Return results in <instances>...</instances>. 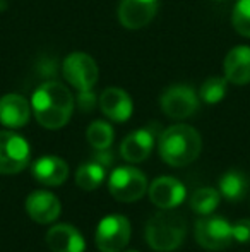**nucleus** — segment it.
I'll return each mask as SVG.
<instances>
[{"mask_svg": "<svg viewBox=\"0 0 250 252\" xmlns=\"http://www.w3.org/2000/svg\"><path fill=\"white\" fill-rule=\"evenodd\" d=\"M31 112L45 129H62L74 112V96L69 88L57 81H47L34 90L31 96Z\"/></svg>", "mask_w": 250, "mask_h": 252, "instance_id": "1", "label": "nucleus"}, {"mask_svg": "<svg viewBox=\"0 0 250 252\" xmlns=\"http://www.w3.org/2000/svg\"><path fill=\"white\" fill-rule=\"evenodd\" d=\"M160 156L167 165L180 168L194 163L202 150V139L194 127L185 124L168 127L160 136Z\"/></svg>", "mask_w": 250, "mask_h": 252, "instance_id": "2", "label": "nucleus"}, {"mask_svg": "<svg viewBox=\"0 0 250 252\" xmlns=\"http://www.w3.org/2000/svg\"><path fill=\"white\" fill-rule=\"evenodd\" d=\"M187 221L177 213H156L146 225V240L151 249L171 252L184 244Z\"/></svg>", "mask_w": 250, "mask_h": 252, "instance_id": "3", "label": "nucleus"}, {"mask_svg": "<svg viewBox=\"0 0 250 252\" xmlns=\"http://www.w3.org/2000/svg\"><path fill=\"white\" fill-rule=\"evenodd\" d=\"M62 74L65 81L77 91H91L100 79L98 63L84 52H74L65 57L62 63Z\"/></svg>", "mask_w": 250, "mask_h": 252, "instance_id": "4", "label": "nucleus"}, {"mask_svg": "<svg viewBox=\"0 0 250 252\" xmlns=\"http://www.w3.org/2000/svg\"><path fill=\"white\" fill-rule=\"evenodd\" d=\"M31 150L23 136L0 130V175H16L29 165Z\"/></svg>", "mask_w": 250, "mask_h": 252, "instance_id": "5", "label": "nucleus"}, {"mask_svg": "<svg viewBox=\"0 0 250 252\" xmlns=\"http://www.w3.org/2000/svg\"><path fill=\"white\" fill-rule=\"evenodd\" d=\"M110 194L120 202H136L146 194L147 179L134 166H118L108 180Z\"/></svg>", "mask_w": 250, "mask_h": 252, "instance_id": "6", "label": "nucleus"}, {"mask_svg": "<svg viewBox=\"0 0 250 252\" xmlns=\"http://www.w3.org/2000/svg\"><path fill=\"white\" fill-rule=\"evenodd\" d=\"M195 240L207 251H223L233 242V225L226 218L206 215L195 223Z\"/></svg>", "mask_w": 250, "mask_h": 252, "instance_id": "7", "label": "nucleus"}, {"mask_svg": "<svg viewBox=\"0 0 250 252\" xmlns=\"http://www.w3.org/2000/svg\"><path fill=\"white\" fill-rule=\"evenodd\" d=\"M130 221L122 215H108L98 223L96 247L100 252H122L130 240Z\"/></svg>", "mask_w": 250, "mask_h": 252, "instance_id": "8", "label": "nucleus"}, {"mask_svg": "<svg viewBox=\"0 0 250 252\" xmlns=\"http://www.w3.org/2000/svg\"><path fill=\"white\" fill-rule=\"evenodd\" d=\"M161 110L170 119H187L199 110V96L187 84H173L161 94Z\"/></svg>", "mask_w": 250, "mask_h": 252, "instance_id": "9", "label": "nucleus"}, {"mask_svg": "<svg viewBox=\"0 0 250 252\" xmlns=\"http://www.w3.org/2000/svg\"><path fill=\"white\" fill-rule=\"evenodd\" d=\"M160 0H120L118 21L127 30H140L156 16Z\"/></svg>", "mask_w": 250, "mask_h": 252, "instance_id": "10", "label": "nucleus"}, {"mask_svg": "<svg viewBox=\"0 0 250 252\" xmlns=\"http://www.w3.org/2000/svg\"><path fill=\"white\" fill-rule=\"evenodd\" d=\"M149 199L154 206L161 209H173L180 206L187 197L185 186L175 177H160L149 187Z\"/></svg>", "mask_w": 250, "mask_h": 252, "instance_id": "11", "label": "nucleus"}, {"mask_svg": "<svg viewBox=\"0 0 250 252\" xmlns=\"http://www.w3.org/2000/svg\"><path fill=\"white\" fill-rule=\"evenodd\" d=\"M62 206L55 194L48 190H34L26 199V213L33 221L47 225L60 216Z\"/></svg>", "mask_w": 250, "mask_h": 252, "instance_id": "12", "label": "nucleus"}, {"mask_svg": "<svg viewBox=\"0 0 250 252\" xmlns=\"http://www.w3.org/2000/svg\"><path fill=\"white\" fill-rule=\"evenodd\" d=\"M100 108L113 122H127L134 112L132 98L120 88H107L100 94Z\"/></svg>", "mask_w": 250, "mask_h": 252, "instance_id": "13", "label": "nucleus"}, {"mask_svg": "<svg viewBox=\"0 0 250 252\" xmlns=\"http://www.w3.org/2000/svg\"><path fill=\"white\" fill-rule=\"evenodd\" d=\"M31 105L24 96L16 93L0 98V124L9 129H21L29 122Z\"/></svg>", "mask_w": 250, "mask_h": 252, "instance_id": "14", "label": "nucleus"}, {"mask_svg": "<svg viewBox=\"0 0 250 252\" xmlns=\"http://www.w3.org/2000/svg\"><path fill=\"white\" fill-rule=\"evenodd\" d=\"M47 244L52 252H84L86 242L74 225L58 223L47 232Z\"/></svg>", "mask_w": 250, "mask_h": 252, "instance_id": "15", "label": "nucleus"}, {"mask_svg": "<svg viewBox=\"0 0 250 252\" xmlns=\"http://www.w3.org/2000/svg\"><path fill=\"white\" fill-rule=\"evenodd\" d=\"M33 177L40 184L48 187L62 186L69 177V165L60 158V156H41L31 166Z\"/></svg>", "mask_w": 250, "mask_h": 252, "instance_id": "16", "label": "nucleus"}, {"mask_svg": "<svg viewBox=\"0 0 250 252\" xmlns=\"http://www.w3.org/2000/svg\"><path fill=\"white\" fill-rule=\"evenodd\" d=\"M153 146H154V134L149 129H137L132 130L122 141L120 155L129 163H140L149 158Z\"/></svg>", "mask_w": 250, "mask_h": 252, "instance_id": "17", "label": "nucleus"}, {"mask_svg": "<svg viewBox=\"0 0 250 252\" xmlns=\"http://www.w3.org/2000/svg\"><path fill=\"white\" fill-rule=\"evenodd\" d=\"M224 77L237 86L250 83V47L240 45L228 52L224 59Z\"/></svg>", "mask_w": 250, "mask_h": 252, "instance_id": "18", "label": "nucleus"}, {"mask_svg": "<svg viewBox=\"0 0 250 252\" xmlns=\"http://www.w3.org/2000/svg\"><path fill=\"white\" fill-rule=\"evenodd\" d=\"M220 194L230 202H238L245 197L249 189V179L244 175V172L238 170H230L226 172L218 182Z\"/></svg>", "mask_w": 250, "mask_h": 252, "instance_id": "19", "label": "nucleus"}, {"mask_svg": "<svg viewBox=\"0 0 250 252\" xmlns=\"http://www.w3.org/2000/svg\"><path fill=\"white\" fill-rule=\"evenodd\" d=\"M107 168L98 161L84 163L76 172V184L83 190H94L103 184Z\"/></svg>", "mask_w": 250, "mask_h": 252, "instance_id": "20", "label": "nucleus"}, {"mask_svg": "<svg viewBox=\"0 0 250 252\" xmlns=\"http://www.w3.org/2000/svg\"><path fill=\"white\" fill-rule=\"evenodd\" d=\"M221 194L218 189L213 187H202V189H197L195 192L190 197V208L197 213V215H213L216 211V208L220 206Z\"/></svg>", "mask_w": 250, "mask_h": 252, "instance_id": "21", "label": "nucleus"}, {"mask_svg": "<svg viewBox=\"0 0 250 252\" xmlns=\"http://www.w3.org/2000/svg\"><path fill=\"white\" fill-rule=\"evenodd\" d=\"M87 143L94 148V150H108L113 143V127L105 120H94L86 130Z\"/></svg>", "mask_w": 250, "mask_h": 252, "instance_id": "22", "label": "nucleus"}, {"mask_svg": "<svg viewBox=\"0 0 250 252\" xmlns=\"http://www.w3.org/2000/svg\"><path fill=\"white\" fill-rule=\"evenodd\" d=\"M228 79L226 77H209L202 83L199 91V98L207 105H216L226 96Z\"/></svg>", "mask_w": 250, "mask_h": 252, "instance_id": "23", "label": "nucleus"}, {"mask_svg": "<svg viewBox=\"0 0 250 252\" xmlns=\"http://www.w3.org/2000/svg\"><path fill=\"white\" fill-rule=\"evenodd\" d=\"M231 24L235 31L245 38H250V0H238L231 12Z\"/></svg>", "mask_w": 250, "mask_h": 252, "instance_id": "24", "label": "nucleus"}, {"mask_svg": "<svg viewBox=\"0 0 250 252\" xmlns=\"http://www.w3.org/2000/svg\"><path fill=\"white\" fill-rule=\"evenodd\" d=\"M233 240L238 244H250V220L244 218L233 223Z\"/></svg>", "mask_w": 250, "mask_h": 252, "instance_id": "25", "label": "nucleus"}, {"mask_svg": "<svg viewBox=\"0 0 250 252\" xmlns=\"http://www.w3.org/2000/svg\"><path fill=\"white\" fill-rule=\"evenodd\" d=\"M79 108L84 110V112H91L93 106L96 105V96L93 94V90L91 91H79Z\"/></svg>", "mask_w": 250, "mask_h": 252, "instance_id": "26", "label": "nucleus"}, {"mask_svg": "<svg viewBox=\"0 0 250 252\" xmlns=\"http://www.w3.org/2000/svg\"><path fill=\"white\" fill-rule=\"evenodd\" d=\"M94 161L101 163V165L107 168L108 165H111V163H113V155H111L108 150H98V155L94 156Z\"/></svg>", "mask_w": 250, "mask_h": 252, "instance_id": "27", "label": "nucleus"}, {"mask_svg": "<svg viewBox=\"0 0 250 252\" xmlns=\"http://www.w3.org/2000/svg\"><path fill=\"white\" fill-rule=\"evenodd\" d=\"M125 252H139V251H125Z\"/></svg>", "mask_w": 250, "mask_h": 252, "instance_id": "28", "label": "nucleus"}]
</instances>
